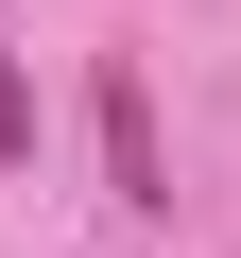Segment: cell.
<instances>
[{"mask_svg":"<svg viewBox=\"0 0 241 258\" xmlns=\"http://www.w3.org/2000/svg\"><path fill=\"white\" fill-rule=\"evenodd\" d=\"M86 120H103V189H120V207H172V155H155V86H138V52H103V103H86Z\"/></svg>","mask_w":241,"mask_h":258,"instance_id":"6da1fadb","label":"cell"},{"mask_svg":"<svg viewBox=\"0 0 241 258\" xmlns=\"http://www.w3.org/2000/svg\"><path fill=\"white\" fill-rule=\"evenodd\" d=\"M0 172H35V69L0 52Z\"/></svg>","mask_w":241,"mask_h":258,"instance_id":"7a4b0ae2","label":"cell"}]
</instances>
